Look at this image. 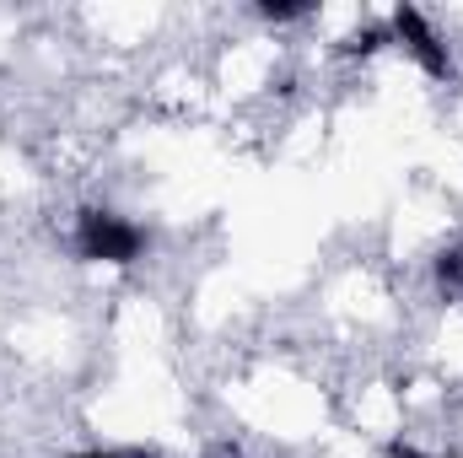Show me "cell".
<instances>
[{"mask_svg": "<svg viewBox=\"0 0 463 458\" xmlns=\"http://www.w3.org/2000/svg\"><path fill=\"white\" fill-rule=\"evenodd\" d=\"M71 243H76V253L87 264H135L140 248H146V232L135 227V222H124L118 211L92 205V211L76 216V237Z\"/></svg>", "mask_w": 463, "mask_h": 458, "instance_id": "cell-1", "label": "cell"}, {"mask_svg": "<svg viewBox=\"0 0 463 458\" xmlns=\"http://www.w3.org/2000/svg\"><path fill=\"white\" fill-rule=\"evenodd\" d=\"M388 38L426 71V76H437V81H448L453 76V54H448V43H442V33L415 11V5H399L393 16H388Z\"/></svg>", "mask_w": 463, "mask_h": 458, "instance_id": "cell-2", "label": "cell"}, {"mask_svg": "<svg viewBox=\"0 0 463 458\" xmlns=\"http://www.w3.org/2000/svg\"><path fill=\"white\" fill-rule=\"evenodd\" d=\"M431 275H437V291H442L448 302H458L463 297V243L442 248V253L431 259Z\"/></svg>", "mask_w": 463, "mask_h": 458, "instance_id": "cell-3", "label": "cell"}, {"mask_svg": "<svg viewBox=\"0 0 463 458\" xmlns=\"http://www.w3.org/2000/svg\"><path fill=\"white\" fill-rule=\"evenodd\" d=\"M383 43H393V38H388V22H377V27H361V33L345 43V54H372V49H383Z\"/></svg>", "mask_w": 463, "mask_h": 458, "instance_id": "cell-4", "label": "cell"}, {"mask_svg": "<svg viewBox=\"0 0 463 458\" xmlns=\"http://www.w3.org/2000/svg\"><path fill=\"white\" fill-rule=\"evenodd\" d=\"M259 16H269V22H297V16H307V5H275V0H264Z\"/></svg>", "mask_w": 463, "mask_h": 458, "instance_id": "cell-5", "label": "cell"}, {"mask_svg": "<svg viewBox=\"0 0 463 458\" xmlns=\"http://www.w3.org/2000/svg\"><path fill=\"white\" fill-rule=\"evenodd\" d=\"M71 458H156V453H124V448H92V453H71Z\"/></svg>", "mask_w": 463, "mask_h": 458, "instance_id": "cell-6", "label": "cell"}, {"mask_svg": "<svg viewBox=\"0 0 463 458\" xmlns=\"http://www.w3.org/2000/svg\"><path fill=\"white\" fill-rule=\"evenodd\" d=\"M388 458H431V453H420V448H410V443H393V448H388Z\"/></svg>", "mask_w": 463, "mask_h": 458, "instance_id": "cell-7", "label": "cell"}, {"mask_svg": "<svg viewBox=\"0 0 463 458\" xmlns=\"http://www.w3.org/2000/svg\"><path fill=\"white\" fill-rule=\"evenodd\" d=\"M205 458H242V448H232V443H216V448H211Z\"/></svg>", "mask_w": 463, "mask_h": 458, "instance_id": "cell-8", "label": "cell"}]
</instances>
